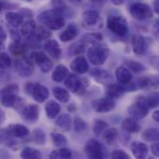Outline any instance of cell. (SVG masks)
<instances>
[{"label": "cell", "mask_w": 159, "mask_h": 159, "mask_svg": "<svg viewBox=\"0 0 159 159\" xmlns=\"http://www.w3.org/2000/svg\"><path fill=\"white\" fill-rule=\"evenodd\" d=\"M74 129L76 132H82L87 129V123L79 116H76L74 120Z\"/></svg>", "instance_id": "cell-45"}, {"label": "cell", "mask_w": 159, "mask_h": 159, "mask_svg": "<svg viewBox=\"0 0 159 159\" xmlns=\"http://www.w3.org/2000/svg\"><path fill=\"white\" fill-rule=\"evenodd\" d=\"M20 157L24 159H38L41 158V153L32 147H24L20 152Z\"/></svg>", "instance_id": "cell-33"}, {"label": "cell", "mask_w": 159, "mask_h": 159, "mask_svg": "<svg viewBox=\"0 0 159 159\" xmlns=\"http://www.w3.org/2000/svg\"><path fill=\"white\" fill-rule=\"evenodd\" d=\"M19 91V86L16 84H8L2 89V94H16Z\"/></svg>", "instance_id": "cell-47"}, {"label": "cell", "mask_w": 159, "mask_h": 159, "mask_svg": "<svg viewBox=\"0 0 159 159\" xmlns=\"http://www.w3.org/2000/svg\"><path fill=\"white\" fill-rule=\"evenodd\" d=\"M27 1H32V0H27Z\"/></svg>", "instance_id": "cell-60"}, {"label": "cell", "mask_w": 159, "mask_h": 159, "mask_svg": "<svg viewBox=\"0 0 159 159\" xmlns=\"http://www.w3.org/2000/svg\"><path fill=\"white\" fill-rule=\"evenodd\" d=\"M143 139L146 142H158L159 139V133L158 129L156 128H151V129H147L143 133Z\"/></svg>", "instance_id": "cell-34"}, {"label": "cell", "mask_w": 159, "mask_h": 159, "mask_svg": "<svg viewBox=\"0 0 159 159\" xmlns=\"http://www.w3.org/2000/svg\"><path fill=\"white\" fill-rule=\"evenodd\" d=\"M46 110V115L49 119L55 118L61 112V106L58 102L55 101H49L45 107Z\"/></svg>", "instance_id": "cell-28"}, {"label": "cell", "mask_w": 159, "mask_h": 159, "mask_svg": "<svg viewBox=\"0 0 159 159\" xmlns=\"http://www.w3.org/2000/svg\"><path fill=\"white\" fill-rule=\"evenodd\" d=\"M53 95H54V97L59 102H61L62 103H66L70 100V94H69V92L66 89H61L60 87H56V88L53 89Z\"/></svg>", "instance_id": "cell-31"}, {"label": "cell", "mask_w": 159, "mask_h": 159, "mask_svg": "<svg viewBox=\"0 0 159 159\" xmlns=\"http://www.w3.org/2000/svg\"><path fill=\"white\" fill-rule=\"evenodd\" d=\"M131 151L133 156L138 159H143L145 158L148 156L149 153V148L148 146L139 141L133 142L131 143Z\"/></svg>", "instance_id": "cell-20"}, {"label": "cell", "mask_w": 159, "mask_h": 159, "mask_svg": "<svg viewBox=\"0 0 159 159\" xmlns=\"http://www.w3.org/2000/svg\"><path fill=\"white\" fill-rule=\"evenodd\" d=\"M116 79L119 85L126 86L130 83L132 79V74L127 67L120 66L116 70Z\"/></svg>", "instance_id": "cell-15"}, {"label": "cell", "mask_w": 159, "mask_h": 159, "mask_svg": "<svg viewBox=\"0 0 159 159\" xmlns=\"http://www.w3.org/2000/svg\"><path fill=\"white\" fill-rule=\"evenodd\" d=\"M55 124L61 130L69 131L71 129V127H72V119H71V116L69 115H67V114H63V115L60 116L56 119Z\"/></svg>", "instance_id": "cell-27"}, {"label": "cell", "mask_w": 159, "mask_h": 159, "mask_svg": "<svg viewBox=\"0 0 159 159\" xmlns=\"http://www.w3.org/2000/svg\"><path fill=\"white\" fill-rule=\"evenodd\" d=\"M111 1H112V3H113L114 5H116V6H120V5H122V4L124 3L125 0H111Z\"/></svg>", "instance_id": "cell-56"}, {"label": "cell", "mask_w": 159, "mask_h": 159, "mask_svg": "<svg viewBox=\"0 0 159 159\" xmlns=\"http://www.w3.org/2000/svg\"><path fill=\"white\" fill-rule=\"evenodd\" d=\"M77 34H78L77 27L74 23H71L66 27V29H64L61 32V34H60V39L62 42H69V41L75 39Z\"/></svg>", "instance_id": "cell-21"}, {"label": "cell", "mask_w": 159, "mask_h": 159, "mask_svg": "<svg viewBox=\"0 0 159 159\" xmlns=\"http://www.w3.org/2000/svg\"><path fill=\"white\" fill-rule=\"evenodd\" d=\"M32 95H33V98L34 99V101H36L39 103H42L48 98L49 92H48V89L45 86L39 84V83H34V89L32 91Z\"/></svg>", "instance_id": "cell-16"}, {"label": "cell", "mask_w": 159, "mask_h": 159, "mask_svg": "<svg viewBox=\"0 0 159 159\" xmlns=\"http://www.w3.org/2000/svg\"><path fill=\"white\" fill-rule=\"evenodd\" d=\"M10 65H11L10 57L5 52H0V69L1 70L7 69Z\"/></svg>", "instance_id": "cell-44"}, {"label": "cell", "mask_w": 159, "mask_h": 159, "mask_svg": "<svg viewBox=\"0 0 159 159\" xmlns=\"http://www.w3.org/2000/svg\"><path fill=\"white\" fill-rule=\"evenodd\" d=\"M70 67L75 73L78 75H83L87 73L89 69V62L83 56H77L76 58H75L73 61L71 62Z\"/></svg>", "instance_id": "cell-13"}, {"label": "cell", "mask_w": 159, "mask_h": 159, "mask_svg": "<svg viewBox=\"0 0 159 159\" xmlns=\"http://www.w3.org/2000/svg\"><path fill=\"white\" fill-rule=\"evenodd\" d=\"M126 65L128 66L129 70H131L134 73H141L145 70V66L143 64L135 61H129L126 62Z\"/></svg>", "instance_id": "cell-43"}, {"label": "cell", "mask_w": 159, "mask_h": 159, "mask_svg": "<svg viewBox=\"0 0 159 159\" xmlns=\"http://www.w3.org/2000/svg\"><path fill=\"white\" fill-rule=\"evenodd\" d=\"M51 5L53 7V9L61 13L63 17L65 14L70 11V8L64 2V0H51Z\"/></svg>", "instance_id": "cell-36"}, {"label": "cell", "mask_w": 159, "mask_h": 159, "mask_svg": "<svg viewBox=\"0 0 159 159\" xmlns=\"http://www.w3.org/2000/svg\"><path fill=\"white\" fill-rule=\"evenodd\" d=\"M103 39L102 34L100 33H90V34H87L82 37V40L88 44V43H91V44H96L99 43L100 41H102Z\"/></svg>", "instance_id": "cell-40"}, {"label": "cell", "mask_w": 159, "mask_h": 159, "mask_svg": "<svg viewBox=\"0 0 159 159\" xmlns=\"http://www.w3.org/2000/svg\"><path fill=\"white\" fill-rule=\"evenodd\" d=\"M34 86V83H32V82H28V83H26V84H25L24 89H25V91H26V93H27V94L32 95V91H33Z\"/></svg>", "instance_id": "cell-52"}, {"label": "cell", "mask_w": 159, "mask_h": 159, "mask_svg": "<svg viewBox=\"0 0 159 159\" xmlns=\"http://www.w3.org/2000/svg\"><path fill=\"white\" fill-rule=\"evenodd\" d=\"M33 140L34 142L36 143V144H39V145H43L46 143V141H47V136H46V133L44 132L43 129H36L34 130L33 132Z\"/></svg>", "instance_id": "cell-39"}, {"label": "cell", "mask_w": 159, "mask_h": 159, "mask_svg": "<svg viewBox=\"0 0 159 159\" xmlns=\"http://www.w3.org/2000/svg\"><path fill=\"white\" fill-rule=\"evenodd\" d=\"M44 48L49 54V56L52 57L54 60L61 59V49L60 48L59 43L56 40H54V39L48 40L44 45Z\"/></svg>", "instance_id": "cell-17"}, {"label": "cell", "mask_w": 159, "mask_h": 159, "mask_svg": "<svg viewBox=\"0 0 159 159\" xmlns=\"http://www.w3.org/2000/svg\"><path fill=\"white\" fill-rule=\"evenodd\" d=\"M20 35L25 38H31L34 35V30L36 28V23L34 20L30 19L20 25Z\"/></svg>", "instance_id": "cell-22"}, {"label": "cell", "mask_w": 159, "mask_h": 159, "mask_svg": "<svg viewBox=\"0 0 159 159\" xmlns=\"http://www.w3.org/2000/svg\"><path fill=\"white\" fill-rule=\"evenodd\" d=\"M154 10L156 13H159V0H154Z\"/></svg>", "instance_id": "cell-54"}, {"label": "cell", "mask_w": 159, "mask_h": 159, "mask_svg": "<svg viewBox=\"0 0 159 159\" xmlns=\"http://www.w3.org/2000/svg\"><path fill=\"white\" fill-rule=\"evenodd\" d=\"M19 13L23 17V19L24 18H31L33 16V12L29 8H22Z\"/></svg>", "instance_id": "cell-51"}, {"label": "cell", "mask_w": 159, "mask_h": 159, "mask_svg": "<svg viewBox=\"0 0 159 159\" xmlns=\"http://www.w3.org/2000/svg\"><path fill=\"white\" fill-rule=\"evenodd\" d=\"M6 129H7V131L12 137L19 138V139L25 138V137H27V136L30 134L29 129H28L25 126L20 125V124L10 125V126H8Z\"/></svg>", "instance_id": "cell-19"}, {"label": "cell", "mask_w": 159, "mask_h": 159, "mask_svg": "<svg viewBox=\"0 0 159 159\" xmlns=\"http://www.w3.org/2000/svg\"><path fill=\"white\" fill-rule=\"evenodd\" d=\"M3 8H4V3L0 1V13L2 12V10H3Z\"/></svg>", "instance_id": "cell-59"}, {"label": "cell", "mask_w": 159, "mask_h": 159, "mask_svg": "<svg viewBox=\"0 0 159 159\" xmlns=\"http://www.w3.org/2000/svg\"><path fill=\"white\" fill-rule=\"evenodd\" d=\"M85 48H86V43L83 40H80L72 44L68 50L71 53V55H77L83 53L85 51Z\"/></svg>", "instance_id": "cell-38"}, {"label": "cell", "mask_w": 159, "mask_h": 159, "mask_svg": "<svg viewBox=\"0 0 159 159\" xmlns=\"http://www.w3.org/2000/svg\"><path fill=\"white\" fill-rule=\"evenodd\" d=\"M31 59L37 63V65L39 66L40 70L43 73H48V72H49L52 69V66H53L52 61L43 52H40V51L33 52L32 55H31Z\"/></svg>", "instance_id": "cell-9"}, {"label": "cell", "mask_w": 159, "mask_h": 159, "mask_svg": "<svg viewBox=\"0 0 159 159\" xmlns=\"http://www.w3.org/2000/svg\"><path fill=\"white\" fill-rule=\"evenodd\" d=\"M107 27L112 33L119 36H124L129 32V23L127 20L119 15L110 16L107 20Z\"/></svg>", "instance_id": "cell-4"}, {"label": "cell", "mask_w": 159, "mask_h": 159, "mask_svg": "<svg viewBox=\"0 0 159 159\" xmlns=\"http://www.w3.org/2000/svg\"><path fill=\"white\" fill-rule=\"evenodd\" d=\"M15 68H16L17 73L22 77L30 76V75H32V74L34 72L32 63L30 62V61H28L26 59L17 61L15 63Z\"/></svg>", "instance_id": "cell-14"}, {"label": "cell", "mask_w": 159, "mask_h": 159, "mask_svg": "<svg viewBox=\"0 0 159 159\" xmlns=\"http://www.w3.org/2000/svg\"><path fill=\"white\" fill-rule=\"evenodd\" d=\"M104 135V140L105 142L109 144V145H113L118 136V131L115 128H110V129H106L105 131L103 132Z\"/></svg>", "instance_id": "cell-35"}, {"label": "cell", "mask_w": 159, "mask_h": 159, "mask_svg": "<svg viewBox=\"0 0 159 159\" xmlns=\"http://www.w3.org/2000/svg\"><path fill=\"white\" fill-rule=\"evenodd\" d=\"M151 152H152V154H153L155 157H159V144L157 142H155V143H153V145L151 146Z\"/></svg>", "instance_id": "cell-50"}, {"label": "cell", "mask_w": 159, "mask_h": 159, "mask_svg": "<svg viewBox=\"0 0 159 159\" xmlns=\"http://www.w3.org/2000/svg\"><path fill=\"white\" fill-rule=\"evenodd\" d=\"M6 20L7 21L8 24H10L11 26L17 28L19 26H20L23 23V17L17 12H13V11H8L6 13Z\"/></svg>", "instance_id": "cell-25"}, {"label": "cell", "mask_w": 159, "mask_h": 159, "mask_svg": "<svg viewBox=\"0 0 159 159\" xmlns=\"http://www.w3.org/2000/svg\"><path fill=\"white\" fill-rule=\"evenodd\" d=\"M90 75H91V76L93 77V79L95 81H97L98 83H100L102 85L108 86V85L114 83L113 75L111 73H109L108 71H106V70L95 68V69H93L91 71Z\"/></svg>", "instance_id": "cell-11"}, {"label": "cell", "mask_w": 159, "mask_h": 159, "mask_svg": "<svg viewBox=\"0 0 159 159\" xmlns=\"http://www.w3.org/2000/svg\"><path fill=\"white\" fill-rule=\"evenodd\" d=\"M38 20L49 30H60L65 25L63 16L54 9L43 11L38 16Z\"/></svg>", "instance_id": "cell-1"}, {"label": "cell", "mask_w": 159, "mask_h": 159, "mask_svg": "<svg viewBox=\"0 0 159 159\" xmlns=\"http://www.w3.org/2000/svg\"><path fill=\"white\" fill-rule=\"evenodd\" d=\"M122 129L129 133H138L141 130V126L134 118H126L123 120Z\"/></svg>", "instance_id": "cell-24"}, {"label": "cell", "mask_w": 159, "mask_h": 159, "mask_svg": "<svg viewBox=\"0 0 159 159\" xmlns=\"http://www.w3.org/2000/svg\"><path fill=\"white\" fill-rule=\"evenodd\" d=\"M18 101H19V98L16 96V94H10V93L2 94V97H1L2 105L7 108H11V107L18 105Z\"/></svg>", "instance_id": "cell-30"}, {"label": "cell", "mask_w": 159, "mask_h": 159, "mask_svg": "<svg viewBox=\"0 0 159 159\" xmlns=\"http://www.w3.org/2000/svg\"><path fill=\"white\" fill-rule=\"evenodd\" d=\"M82 24L89 31H98L102 27V19L97 10H86L82 14Z\"/></svg>", "instance_id": "cell-2"}, {"label": "cell", "mask_w": 159, "mask_h": 159, "mask_svg": "<svg viewBox=\"0 0 159 159\" xmlns=\"http://www.w3.org/2000/svg\"><path fill=\"white\" fill-rule=\"evenodd\" d=\"M67 1L73 3V4H81L84 0H67Z\"/></svg>", "instance_id": "cell-57"}, {"label": "cell", "mask_w": 159, "mask_h": 159, "mask_svg": "<svg viewBox=\"0 0 159 159\" xmlns=\"http://www.w3.org/2000/svg\"><path fill=\"white\" fill-rule=\"evenodd\" d=\"M112 158L114 159H129V156L123 150H115L112 153Z\"/></svg>", "instance_id": "cell-48"}, {"label": "cell", "mask_w": 159, "mask_h": 159, "mask_svg": "<svg viewBox=\"0 0 159 159\" xmlns=\"http://www.w3.org/2000/svg\"><path fill=\"white\" fill-rule=\"evenodd\" d=\"M52 137V142L53 144L56 147H63L67 144V139L65 138L64 135L61 134V133H52L51 134Z\"/></svg>", "instance_id": "cell-42"}, {"label": "cell", "mask_w": 159, "mask_h": 159, "mask_svg": "<svg viewBox=\"0 0 159 159\" xmlns=\"http://www.w3.org/2000/svg\"><path fill=\"white\" fill-rule=\"evenodd\" d=\"M107 128H108V125L105 121L101 120V119H97L93 125V132L96 136H100L105 131V129Z\"/></svg>", "instance_id": "cell-41"}, {"label": "cell", "mask_w": 159, "mask_h": 159, "mask_svg": "<svg viewBox=\"0 0 159 159\" xmlns=\"http://www.w3.org/2000/svg\"><path fill=\"white\" fill-rule=\"evenodd\" d=\"M22 117L30 123H34L39 117V107L36 104H30L23 108Z\"/></svg>", "instance_id": "cell-18"}, {"label": "cell", "mask_w": 159, "mask_h": 159, "mask_svg": "<svg viewBox=\"0 0 159 159\" xmlns=\"http://www.w3.org/2000/svg\"><path fill=\"white\" fill-rule=\"evenodd\" d=\"M115 107H116V102L110 97L102 98L92 102V108L97 113H100V114L111 112L112 110L115 109Z\"/></svg>", "instance_id": "cell-10"}, {"label": "cell", "mask_w": 159, "mask_h": 159, "mask_svg": "<svg viewBox=\"0 0 159 159\" xmlns=\"http://www.w3.org/2000/svg\"><path fill=\"white\" fill-rule=\"evenodd\" d=\"M9 52L17 57L22 56L25 53V46L20 43V41H13L9 45Z\"/></svg>", "instance_id": "cell-32"}, {"label": "cell", "mask_w": 159, "mask_h": 159, "mask_svg": "<svg viewBox=\"0 0 159 159\" xmlns=\"http://www.w3.org/2000/svg\"><path fill=\"white\" fill-rule=\"evenodd\" d=\"M68 75H69L68 68L64 65L60 64L54 69L52 75H51V78L55 82H61L62 80H64L67 77Z\"/></svg>", "instance_id": "cell-26"}, {"label": "cell", "mask_w": 159, "mask_h": 159, "mask_svg": "<svg viewBox=\"0 0 159 159\" xmlns=\"http://www.w3.org/2000/svg\"><path fill=\"white\" fill-rule=\"evenodd\" d=\"M89 80L86 78L79 79L75 75L69 74L65 80V87L73 93L82 94L89 87Z\"/></svg>", "instance_id": "cell-6"}, {"label": "cell", "mask_w": 159, "mask_h": 159, "mask_svg": "<svg viewBox=\"0 0 159 159\" xmlns=\"http://www.w3.org/2000/svg\"><path fill=\"white\" fill-rule=\"evenodd\" d=\"M72 157V153L69 149L67 148H63L61 147V149L59 150H54L50 153L49 157L50 158H55V159H67L70 158Z\"/></svg>", "instance_id": "cell-37"}, {"label": "cell", "mask_w": 159, "mask_h": 159, "mask_svg": "<svg viewBox=\"0 0 159 159\" xmlns=\"http://www.w3.org/2000/svg\"><path fill=\"white\" fill-rule=\"evenodd\" d=\"M93 3H97V4H103L106 2V0H90Z\"/></svg>", "instance_id": "cell-58"}, {"label": "cell", "mask_w": 159, "mask_h": 159, "mask_svg": "<svg viewBox=\"0 0 159 159\" xmlns=\"http://www.w3.org/2000/svg\"><path fill=\"white\" fill-rule=\"evenodd\" d=\"M85 154L89 158L101 159L103 157V148L97 140L91 139L85 145Z\"/></svg>", "instance_id": "cell-8"}, {"label": "cell", "mask_w": 159, "mask_h": 159, "mask_svg": "<svg viewBox=\"0 0 159 159\" xmlns=\"http://www.w3.org/2000/svg\"><path fill=\"white\" fill-rule=\"evenodd\" d=\"M130 15L138 20H145L153 18L154 12L152 8L143 3H135L129 7Z\"/></svg>", "instance_id": "cell-7"}, {"label": "cell", "mask_w": 159, "mask_h": 159, "mask_svg": "<svg viewBox=\"0 0 159 159\" xmlns=\"http://www.w3.org/2000/svg\"><path fill=\"white\" fill-rule=\"evenodd\" d=\"M7 39V34L5 32V30L0 26V49L3 48V45H4V42L6 41Z\"/></svg>", "instance_id": "cell-49"}, {"label": "cell", "mask_w": 159, "mask_h": 159, "mask_svg": "<svg viewBox=\"0 0 159 159\" xmlns=\"http://www.w3.org/2000/svg\"><path fill=\"white\" fill-rule=\"evenodd\" d=\"M153 119H154L156 122H158L159 121V111L158 110H157V111H155V112H154V114H153Z\"/></svg>", "instance_id": "cell-55"}, {"label": "cell", "mask_w": 159, "mask_h": 159, "mask_svg": "<svg viewBox=\"0 0 159 159\" xmlns=\"http://www.w3.org/2000/svg\"><path fill=\"white\" fill-rule=\"evenodd\" d=\"M109 56V49L104 46H93L88 50V58L94 65H102Z\"/></svg>", "instance_id": "cell-5"}, {"label": "cell", "mask_w": 159, "mask_h": 159, "mask_svg": "<svg viewBox=\"0 0 159 159\" xmlns=\"http://www.w3.org/2000/svg\"><path fill=\"white\" fill-rule=\"evenodd\" d=\"M150 110V106L147 102V98L143 96H139L135 102L129 108V114L135 120L143 119L145 117Z\"/></svg>", "instance_id": "cell-3"}, {"label": "cell", "mask_w": 159, "mask_h": 159, "mask_svg": "<svg viewBox=\"0 0 159 159\" xmlns=\"http://www.w3.org/2000/svg\"><path fill=\"white\" fill-rule=\"evenodd\" d=\"M131 44L133 51L136 55L142 56L145 54L148 48V44L145 37H143L141 34H135L131 39Z\"/></svg>", "instance_id": "cell-12"}, {"label": "cell", "mask_w": 159, "mask_h": 159, "mask_svg": "<svg viewBox=\"0 0 159 159\" xmlns=\"http://www.w3.org/2000/svg\"><path fill=\"white\" fill-rule=\"evenodd\" d=\"M126 92V89L124 86L119 85V84H110L107 86L106 89V94L107 97H110L112 99L119 98L121 97L124 93Z\"/></svg>", "instance_id": "cell-23"}, {"label": "cell", "mask_w": 159, "mask_h": 159, "mask_svg": "<svg viewBox=\"0 0 159 159\" xmlns=\"http://www.w3.org/2000/svg\"><path fill=\"white\" fill-rule=\"evenodd\" d=\"M50 36H51V32L49 31V29H48L43 24L36 26L34 33V35H33V37H34L38 41L47 40V39L50 38Z\"/></svg>", "instance_id": "cell-29"}, {"label": "cell", "mask_w": 159, "mask_h": 159, "mask_svg": "<svg viewBox=\"0 0 159 159\" xmlns=\"http://www.w3.org/2000/svg\"><path fill=\"white\" fill-rule=\"evenodd\" d=\"M146 98H147V102H148L150 108H156L158 106V94L157 92H153V93L149 94V96Z\"/></svg>", "instance_id": "cell-46"}, {"label": "cell", "mask_w": 159, "mask_h": 159, "mask_svg": "<svg viewBox=\"0 0 159 159\" xmlns=\"http://www.w3.org/2000/svg\"><path fill=\"white\" fill-rule=\"evenodd\" d=\"M11 37H12V39L14 41H20V34H19L16 31L12 30L11 31Z\"/></svg>", "instance_id": "cell-53"}]
</instances>
